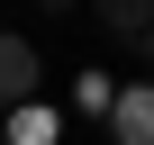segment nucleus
Returning <instances> with one entry per match:
<instances>
[{
  "label": "nucleus",
  "instance_id": "1",
  "mask_svg": "<svg viewBox=\"0 0 154 145\" xmlns=\"http://www.w3.org/2000/svg\"><path fill=\"white\" fill-rule=\"evenodd\" d=\"M109 145H154V91L145 82H127L109 100Z\"/></svg>",
  "mask_w": 154,
  "mask_h": 145
},
{
  "label": "nucleus",
  "instance_id": "2",
  "mask_svg": "<svg viewBox=\"0 0 154 145\" xmlns=\"http://www.w3.org/2000/svg\"><path fill=\"white\" fill-rule=\"evenodd\" d=\"M36 54H27V36H9L0 27V109H18V100H36Z\"/></svg>",
  "mask_w": 154,
  "mask_h": 145
},
{
  "label": "nucleus",
  "instance_id": "3",
  "mask_svg": "<svg viewBox=\"0 0 154 145\" xmlns=\"http://www.w3.org/2000/svg\"><path fill=\"white\" fill-rule=\"evenodd\" d=\"M91 9H100V27H109L118 45L145 54V36H154V0H91Z\"/></svg>",
  "mask_w": 154,
  "mask_h": 145
},
{
  "label": "nucleus",
  "instance_id": "4",
  "mask_svg": "<svg viewBox=\"0 0 154 145\" xmlns=\"http://www.w3.org/2000/svg\"><path fill=\"white\" fill-rule=\"evenodd\" d=\"M9 118V145H54V109L45 100H18V109H0Z\"/></svg>",
  "mask_w": 154,
  "mask_h": 145
},
{
  "label": "nucleus",
  "instance_id": "5",
  "mask_svg": "<svg viewBox=\"0 0 154 145\" xmlns=\"http://www.w3.org/2000/svg\"><path fill=\"white\" fill-rule=\"evenodd\" d=\"M109 100H118V82H109V72H82V82H72V109H91V118H109Z\"/></svg>",
  "mask_w": 154,
  "mask_h": 145
},
{
  "label": "nucleus",
  "instance_id": "6",
  "mask_svg": "<svg viewBox=\"0 0 154 145\" xmlns=\"http://www.w3.org/2000/svg\"><path fill=\"white\" fill-rule=\"evenodd\" d=\"M36 9H45V18H72V9H82V0H36Z\"/></svg>",
  "mask_w": 154,
  "mask_h": 145
}]
</instances>
